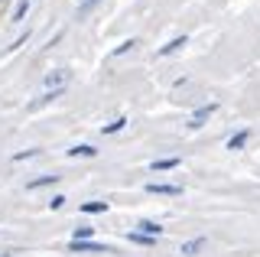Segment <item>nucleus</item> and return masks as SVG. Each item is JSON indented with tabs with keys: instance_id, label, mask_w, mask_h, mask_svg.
<instances>
[{
	"instance_id": "obj_10",
	"label": "nucleus",
	"mask_w": 260,
	"mask_h": 257,
	"mask_svg": "<svg viewBox=\"0 0 260 257\" xmlns=\"http://www.w3.org/2000/svg\"><path fill=\"white\" fill-rule=\"evenodd\" d=\"M111 208V202H104V199H91V202H81V212L85 215H104Z\"/></svg>"
},
{
	"instance_id": "obj_16",
	"label": "nucleus",
	"mask_w": 260,
	"mask_h": 257,
	"mask_svg": "<svg viewBox=\"0 0 260 257\" xmlns=\"http://www.w3.org/2000/svg\"><path fill=\"white\" fill-rule=\"evenodd\" d=\"M26 10H29V0H20V4H16V10H13V17H10V20H13V23H20L23 17H26Z\"/></svg>"
},
{
	"instance_id": "obj_18",
	"label": "nucleus",
	"mask_w": 260,
	"mask_h": 257,
	"mask_svg": "<svg viewBox=\"0 0 260 257\" xmlns=\"http://www.w3.org/2000/svg\"><path fill=\"white\" fill-rule=\"evenodd\" d=\"M65 202H69L65 196H52V199H49V212H59V208H62Z\"/></svg>"
},
{
	"instance_id": "obj_15",
	"label": "nucleus",
	"mask_w": 260,
	"mask_h": 257,
	"mask_svg": "<svg viewBox=\"0 0 260 257\" xmlns=\"http://www.w3.org/2000/svg\"><path fill=\"white\" fill-rule=\"evenodd\" d=\"M94 238V228L91 224H78L75 231H72V241H91Z\"/></svg>"
},
{
	"instance_id": "obj_14",
	"label": "nucleus",
	"mask_w": 260,
	"mask_h": 257,
	"mask_svg": "<svg viewBox=\"0 0 260 257\" xmlns=\"http://www.w3.org/2000/svg\"><path fill=\"white\" fill-rule=\"evenodd\" d=\"M127 124H130L127 117H114L111 124H104V127H101V134H108V137H111V134H120V131H124Z\"/></svg>"
},
{
	"instance_id": "obj_3",
	"label": "nucleus",
	"mask_w": 260,
	"mask_h": 257,
	"mask_svg": "<svg viewBox=\"0 0 260 257\" xmlns=\"http://www.w3.org/2000/svg\"><path fill=\"white\" fill-rule=\"evenodd\" d=\"M143 192L146 196H182V186H176V182H146Z\"/></svg>"
},
{
	"instance_id": "obj_9",
	"label": "nucleus",
	"mask_w": 260,
	"mask_h": 257,
	"mask_svg": "<svg viewBox=\"0 0 260 257\" xmlns=\"http://www.w3.org/2000/svg\"><path fill=\"white\" fill-rule=\"evenodd\" d=\"M62 176H55V173H46V176H36V179H29L26 182V189L29 192H36V189H46V186H55Z\"/></svg>"
},
{
	"instance_id": "obj_5",
	"label": "nucleus",
	"mask_w": 260,
	"mask_h": 257,
	"mask_svg": "<svg viewBox=\"0 0 260 257\" xmlns=\"http://www.w3.org/2000/svg\"><path fill=\"white\" fill-rule=\"evenodd\" d=\"M185 46H189V36H176V39H169L166 46H159V49H156V55H159V59H166V55H176V52H182Z\"/></svg>"
},
{
	"instance_id": "obj_7",
	"label": "nucleus",
	"mask_w": 260,
	"mask_h": 257,
	"mask_svg": "<svg viewBox=\"0 0 260 257\" xmlns=\"http://www.w3.org/2000/svg\"><path fill=\"white\" fill-rule=\"evenodd\" d=\"M134 231H140V235H150V238H162V224L153 221V218H140Z\"/></svg>"
},
{
	"instance_id": "obj_2",
	"label": "nucleus",
	"mask_w": 260,
	"mask_h": 257,
	"mask_svg": "<svg viewBox=\"0 0 260 257\" xmlns=\"http://www.w3.org/2000/svg\"><path fill=\"white\" fill-rule=\"evenodd\" d=\"M69 251L72 254H114L111 244H98V241H69Z\"/></svg>"
},
{
	"instance_id": "obj_19",
	"label": "nucleus",
	"mask_w": 260,
	"mask_h": 257,
	"mask_svg": "<svg viewBox=\"0 0 260 257\" xmlns=\"http://www.w3.org/2000/svg\"><path fill=\"white\" fill-rule=\"evenodd\" d=\"M94 4H98V0H78V17H85V13L91 10Z\"/></svg>"
},
{
	"instance_id": "obj_6",
	"label": "nucleus",
	"mask_w": 260,
	"mask_h": 257,
	"mask_svg": "<svg viewBox=\"0 0 260 257\" xmlns=\"http://www.w3.org/2000/svg\"><path fill=\"white\" fill-rule=\"evenodd\" d=\"M72 82V69H55L52 72V75H46V88H65V85H69Z\"/></svg>"
},
{
	"instance_id": "obj_13",
	"label": "nucleus",
	"mask_w": 260,
	"mask_h": 257,
	"mask_svg": "<svg viewBox=\"0 0 260 257\" xmlns=\"http://www.w3.org/2000/svg\"><path fill=\"white\" fill-rule=\"evenodd\" d=\"M127 241L130 244H140V247H153L159 238H150V235H140V231H127Z\"/></svg>"
},
{
	"instance_id": "obj_21",
	"label": "nucleus",
	"mask_w": 260,
	"mask_h": 257,
	"mask_svg": "<svg viewBox=\"0 0 260 257\" xmlns=\"http://www.w3.org/2000/svg\"><path fill=\"white\" fill-rule=\"evenodd\" d=\"M0 257H13V251H10V254H0Z\"/></svg>"
},
{
	"instance_id": "obj_4",
	"label": "nucleus",
	"mask_w": 260,
	"mask_h": 257,
	"mask_svg": "<svg viewBox=\"0 0 260 257\" xmlns=\"http://www.w3.org/2000/svg\"><path fill=\"white\" fill-rule=\"evenodd\" d=\"M208 247V238L205 235H199V238H189V241H182V247H179V254L182 257H199L202 251Z\"/></svg>"
},
{
	"instance_id": "obj_11",
	"label": "nucleus",
	"mask_w": 260,
	"mask_h": 257,
	"mask_svg": "<svg viewBox=\"0 0 260 257\" xmlns=\"http://www.w3.org/2000/svg\"><path fill=\"white\" fill-rule=\"evenodd\" d=\"M247 140H250V131L244 127V131H238V134L228 137V150H244V147H247Z\"/></svg>"
},
{
	"instance_id": "obj_20",
	"label": "nucleus",
	"mask_w": 260,
	"mask_h": 257,
	"mask_svg": "<svg viewBox=\"0 0 260 257\" xmlns=\"http://www.w3.org/2000/svg\"><path fill=\"white\" fill-rule=\"evenodd\" d=\"M39 150H23V153H13V163H20V159H32Z\"/></svg>"
},
{
	"instance_id": "obj_12",
	"label": "nucleus",
	"mask_w": 260,
	"mask_h": 257,
	"mask_svg": "<svg viewBox=\"0 0 260 257\" xmlns=\"http://www.w3.org/2000/svg\"><path fill=\"white\" fill-rule=\"evenodd\" d=\"M69 156H85V159H91V156H98V150L91 147V143H75L72 150H65Z\"/></svg>"
},
{
	"instance_id": "obj_17",
	"label": "nucleus",
	"mask_w": 260,
	"mask_h": 257,
	"mask_svg": "<svg viewBox=\"0 0 260 257\" xmlns=\"http://www.w3.org/2000/svg\"><path fill=\"white\" fill-rule=\"evenodd\" d=\"M130 49H137V39H124V43H120L111 55H124V52H130Z\"/></svg>"
},
{
	"instance_id": "obj_8",
	"label": "nucleus",
	"mask_w": 260,
	"mask_h": 257,
	"mask_svg": "<svg viewBox=\"0 0 260 257\" xmlns=\"http://www.w3.org/2000/svg\"><path fill=\"white\" fill-rule=\"evenodd\" d=\"M179 163H182V159H179V156L153 159V163H150V173H173V170H179Z\"/></svg>"
},
{
	"instance_id": "obj_1",
	"label": "nucleus",
	"mask_w": 260,
	"mask_h": 257,
	"mask_svg": "<svg viewBox=\"0 0 260 257\" xmlns=\"http://www.w3.org/2000/svg\"><path fill=\"white\" fill-rule=\"evenodd\" d=\"M215 111H218V104H215V101H211V104H199V108H195L192 114H189V120H185V127H189V131H199V127H205Z\"/></svg>"
}]
</instances>
